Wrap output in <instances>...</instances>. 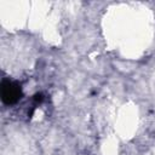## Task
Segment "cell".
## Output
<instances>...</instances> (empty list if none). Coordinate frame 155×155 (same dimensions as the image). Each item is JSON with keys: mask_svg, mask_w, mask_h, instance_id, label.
<instances>
[{"mask_svg": "<svg viewBox=\"0 0 155 155\" xmlns=\"http://www.w3.org/2000/svg\"><path fill=\"white\" fill-rule=\"evenodd\" d=\"M22 96L21 86L13 81L5 80L1 84V98L5 104H13L19 101Z\"/></svg>", "mask_w": 155, "mask_h": 155, "instance_id": "6da1fadb", "label": "cell"}]
</instances>
